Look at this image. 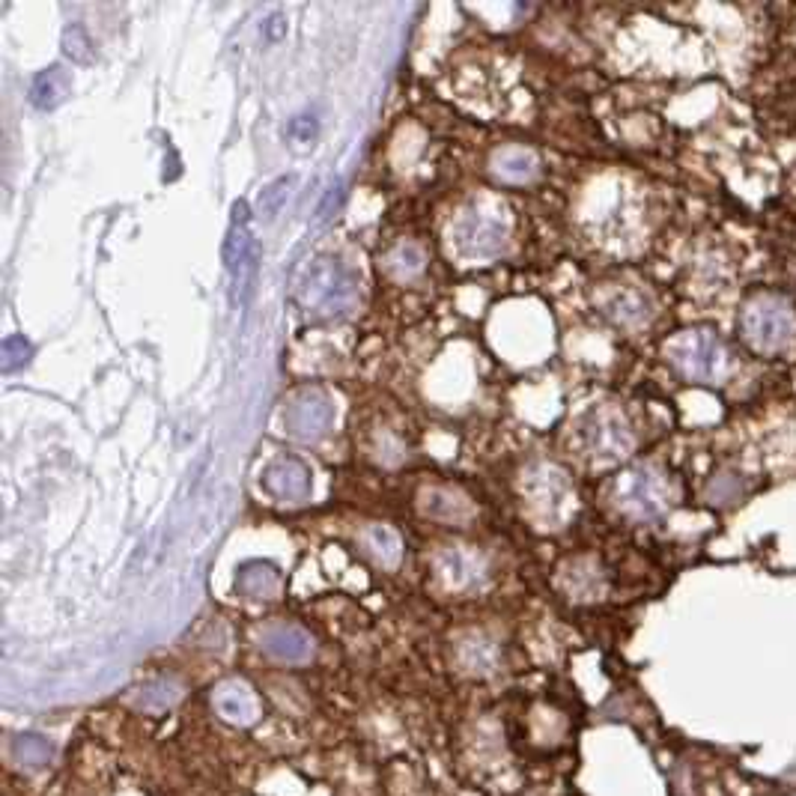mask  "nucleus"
<instances>
[{
    "label": "nucleus",
    "instance_id": "f3484780",
    "mask_svg": "<svg viewBox=\"0 0 796 796\" xmlns=\"http://www.w3.org/2000/svg\"><path fill=\"white\" fill-rule=\"evenodd\" d=\"M364 549L382 564V567H397L400 564V555H403V543L400 537L385 528V525H370L364 531Z\"/></svg>",
    "mask_w": 796,
    "mask_h": 796
},
{
    "label": "nucleus",
    "instance_id": "c85d7f7f",
    "mask_svg": "<svg viewBox=\"0 0 796 796\" xmlns=\"http://www.w3.org/2000/svg\"><path fill=\"white\" fill-rule=\"evenodd\" d=\"M248 221H251L248 203H245V200H236V203H233V224H242V227H248Z\"/></svg>",
    "mask_w": 796,
    "mask_h": 796
},
{
    "label": "nucleus",
    "instance_id": "4be33fe9",
    "mask_svg": "<svg viewBox=\"0 0 796 796\" xmlns=\"http://www.w3.org/2000/svg\"><path fill=\"white\" fill-rule=\"evenodd\" d=\"M463 662L472 668V671H486L495 665V644L483 641V638H472L463 644Z\"/></svg>",
    "mask_w": 796,
    "mask_h": 796
},
{
    "label": "nucleus",
    "instance_id": "7ed1b4c3",
    "mask_svg": "<svg viewBox=\"0 0 796 796\" xmlns=\"http://www.w3.org/2000/svg\"><path fill=\"white\" fill-rule=\"evenodd\" d=\"M671 364L692 382H719L728 373V349L713 331H683L668 346Z\"/></svg>",
    "mask_w": 796,
    "mask_h": 796
},
{
    "label": "nucleus",
    "instance_id": "a211bd4d",
    "mask_svg": "<svg viewBox=\"0 0 796 796\" xmlns=\"http://www.w3.org/2000/svg\"><path fill=\"white\" fill-rule=\"evenodd\" d=\"M492 167L507 182H528L537 173V159L531 153H525V150H501L492 159Z\"/></svg>",
    "mask_w": 796,
    "mask_h": 796
},
{
    "label": "nucleus",
    "instance_id": "f257e3e1",
    "mask_svg": "<svg viewBox=\"0 0 796 796\" xmlns=\"http://www.w3.org/2000/svg\"><path fill=\"white\" fill-rule=\"evenodd\" d=\"M299 302L317 319H343L358 302V278L334 257L314 260L299 284Z\"/></svg>",
    "mask_w": 796,
    "mask_h": 796
},
{
    "label": "nucleus",
    "instance_id": "aec40b11",
    "mask_svg": "<svg viewBox=\"0 0 796 796\" xmlns=\"http://www.w3.org/2000/svg\"><path fill=\"white\" fill-rule=\"evenodd\" d=\"M293 182H296V176H278L275 182H269L263 191H260V200H257V209H260V215L266 218V221H272L281 209H284V203H287V197H290V188H293Z\"/></svg>",
    "mask_w": 796,
    "mask_h": 796
},
{
    "label": "nucleus",
    "instance_id": "0eeeda50",
    "mask_svg": "<svg viewBox=\"0 0 796 796\" xmlns=\"http://www.w3.org/2000/svg\"><path fill=\"white\" fill-rule=\"evenodd\" d=\"M582 439L594 457L603 460H621L633 451V433L627 421L615 412H591L582 424Z\"/></svg>",
    "mask_w": 796,
    "mask_h": 796
},
{
    "label": "nucleus",
    "instance_id": "dca6fc26",
    "mask_svg": "<svg viewBox=\"0 0 796 796\" xmlns=\"http://www.w3.org/2000/svg\"><path fill=\"white\" fill-rule=\"evenodd\" d=\"M9 755L21 767H45L54 758V743L42 734H15L9 740Z\"/></svg>",
    "mask_w": 796,
    "mask_h": 796
},
{
    "label": "nucleus",
    "instance_id": "393cba45",
    "mask_svg": "<svg viewBox=\"0 0 796 796\" xmlns=\"http://www.w3.org/2000/svg\"><path fill=\"white\" fill-rule=\"evenodd\" d=\"M287 135H290L293 141H299V144H311V141H317L319 123L314 117H296V120L287 126Z\"/></svg>",
    "mask_w": 796,
    "mask_h": 796
},
{
    "label": "nucleus",
    "instance_id": "39448f33",
    "mask_svg": "<svg viewBox=\"0 0 796 796\" xmlns=\"http://www.w3.org/2000/svg\"><path fill=\"white\" fill-rule=\"evenodd\" d=\"M618 501L636 519H656L668 504V486L650 466H636L618 480Z\"/></svg>",
    "mask_w": 796,
    "mask_h": 796
},
{
    "label": "nucleus",
    "instance_id": "6e6552de",
    "mask_svg": "<svg viewBox=\"0 0 796 796\" xmlns=\"http://www.w3.org/2000/svg\"><path fill=\"white\" fill-rule=\"evenodd\" d=\"M260 486L278 501L302 504L314 492V475H311V469L305 463H299L293 457H284V460H275V463H269L263 469Z\"/></svg>",
    "mask_w": 796,
    "mask_h": 796
},
{
    "label": "nucleus",
    "instance_id": "4468645a",
    "mask_svg": "<svg viewBox=\"0 0 796 796\" xmlns=\"http://www.w3.org/2000/svg\"><path fill=\"white\" fill-rule=\"evenodd\" d=\"M224 266H227V272L236 278V281H242V275H251L254 272V260H257V245H254V239H251V233H248V227H242V224H233L230 227V233H227V239H224Z\"/></svg>",
    "mask_w": 796,
    "mask_h": 796
},
{
    "label": "nucleus",
    "instance_id": "2eb2a0df",
    "mask_svg": "<svg viewBox=\"0 0 796 796\" xmlns=\"http://www.w3.org/2000/svg\"><path fill=\"white\" fill-rule=\"evenodd\" d=\"M179 698H182V686H179V680H173V677H159V680L144 683V686L135 692V707L144 710V713H164V710L176 707Z\"/></svg>",
    "mask_w": 796,
    "mask_h": 796
},
{
    "label": "nucleus",
    "instance_id": "20e7f679",
    "mask_svg": "<svg viewBox=\"0 0 796 796\" xmlns=\"http://www.w3.org/2000/svg\"><path fill=\"white\" fill-rule=\"evenodd\" d=\"M454 245L463 257L492 260L507 248V224L486 212H469L454 224Z\"/></svg>",
    "mask_w": 796,
    "mask_h": 796
},
{
    "label": "nucleus",
    "instance_id": "9b49d317",
    "mask_svg": "<svg viewBox=\"0 0 796 796\" xmlns=\"http://www.w3.org/2000/svg\"><path fill=\"white\" fill-rule=\"evenodd\" d=\"M436 573L451 588H469L483 579V558L469 549H442L436 555Z\"/></svg>",
    "mask_w": 796,
    "mask_h": 796
},
{
    "label": "nucleus",
    "instance_id": "ddd939ff",
    "mask_svg": "<svg viewBox=\"0 0 796 796\" xmlns=\"http://www.w3.org/2000/svg\"><path fill=\"white\" fill-rule=\"evenodd\" d=\"M72 93V75L63 69V66H51V69H42L33 84H30V102L33 108L39 111H54L60 108Z\"/></svg>",
    "mask_w": 796,
    "mask_h": 796
},
{
    "label": "nucleus",
    "instance_id": "412c9836",
    "mask_svg": "<svg viewBox=\"0 0 796 796\" xmlns=\"http://www.w3.org/2000/svg\"><path fill=\"white\" fill-rule=\"evenodd\" d=\"M0 352H3V361H0L3 373H15V370H21V367L30 364V358H33V343H30L24 334H6Z\"/></svg>",
    "mask_w": 796,
    "mask_h": 796
},
{
    "label": "nucleus",
    "instance_id": "bb28decb",
    "mask_svg": "<svg viewBox=\"0 0 796 796\" xmlns=\"http://www.w3.org/2000/svg\"><path fill=\"white\" fill-rule=\"evenodd\" d=\"M340 203H343V182H331V188L325 191L322 203L317 206V218H319V221L331 218V215H334V212L340 209Z\"/></svg>",
    "mask_w": 796,
    "mask_h": 796
},
{
    "label": "nucleus",
    "instance_id": "a878e982",
    "mask_svg": "<svg viewBox=\"0 0 796 796\" xmlns=\"http://www.w3.org/2000/svg\"><path fill=\"white\" fill-rule=\"evenodd\" d=\"M430 498H433V501L427 504V510H430V513H436L439 507H445V519L466 516V507H463V501H460V498H454V495H445V492H433Z\"/></svg>",
    "mask_w": 796,
    "mask_h": 796
},
{
    "label": "nucleus",
    "instance_id": "f8f14e48",
    "mask_svg": "<svg viewBox=\"0 0 796 796\" xmlns=\"http://www.w3.org/2000/svg\"><path fill=\"white\" fill-rule=\"evenodd\" d=\"M278 588H281V573H278L275 564L260 561V558L239 564V570H236V591L242 597H248V600H269V597L278 594Z\"/></svg>",
    "mask_w": 796,
    "mask_h": 796
},
{
    "label": "nucleus",
    "instance_id": "1a4fd4ad",
    "mask_svg": "<svg viewBox=\"0 0 796 796\" xmlns=\"http://www.w3.org/2000/svg\"><path fill=\"white\" fill-rule=\"evenodd\" d=\"M212 707L218 710L221 719H227L230 725H239V728H248L260 719V701L251 692V686L242 680L218 683L212 692Z\"/></svg>",
    "mask_w": 796,
    "mask_h": 796
},
{
    "label": "nucleus",
    "instance_id": "b1692460",
    "mask_svg": "<svg viewBox=\"0 0 796 796\" xmlns=\"http://www.w3.org/2000/svg\"><path fill=\"white\" fill-rule=\"evenodd\" d=\"M388 266H391V272H397V275H415V272L424 269V254H421L415 245H400V248L388 257Z\"/></svg>",
    "mask_w": 796,
    "mask_h": 796
},
{
    "label": "nucleus",
    "instance_id": "423d86ee",
    "mask_svg": "<svg viewBox=\"0 0 796 796\" xmlns=\"http://www.w3.org/2000/svg\"><path fill=\"white\" fill-rule=\"evenodd\" d=\"M334 424V400L322 391H302L284 409V427L296 439H319Z\"/></svg>",
    "mask_w": 796,
    "mask_h": 796
},
{
    "label": "nucleus",
    "instance_id": "f03ea898",
    "mask_svg": "<svg viewBox=\"0 0 796 796\" xmlns=\"http://www.w3.org/2000/svg\"><path fill=\"white\" fill-rule=\"evenodd\" d=\"M740 328L758 352H779L796 334L794 305L782 296H755L743 308Z\"/></svg>",
    "mask_w": 796,
    "mask_h": 796
},
{
    "label": "nucleus",
    "instance_id": "cd10ccee",
    "mask_svg": "<svg viewBox=\"0 0 796 796\" xmlns=\"http://www.w3.org/2000/svg\"><path fill=\"white\" fill-rule=\"evenodd\" d=\"M263 30H266V36H269V39H281V36L287 33L284 15H278V12H275V15H269V18H266V27H263Z\"/></svg>",
    "mask_w": 796,
    "mask_h": 796
},
{
    "label": "nucleus",
    "instance_id": "5701e85b",
    "mask_svg": "<svg viewBox=\"0 0 796 796\" xmlns=\"http://www.w3.org/2000/svg\"><path fill=\"white\" fill-rule=\"evenodd\" d=\"M609 314L618 319V322H641L647 317V302L636 296V293H624L618 296L612 305H609Z\"/></svg>",
    "mask_w": 796,
    "mask_h": 796
},
{
    "label": "nucleus",
    "instance_id": "9d476101",
    "mask_svg": "<svg viewBox=\"0 0 796 796\" xmlns=\"http://www.w3.org/2000/svg\"><path fill=\"white\" fill-rule=\"evenodd\" d=\"M260 647L278 662H308L314 656V638L293 624H269L260 633Z\"/></svg>",
    "mask_w": 796,
    "mask_h": 796
},
{
    "label": "nucleus",
    "instance_id": "6ab92c4d",
    "mask_svg": "<svg viewBox=\"0 0 796 796\" xmlns=\"http://www.w3.org/2000/svg\"><path fill=\"white\" fill-rule=\"evenodd\" d=\"M63 51H66V57H69L72 63H78V66H90V63L96 60V48H93V42H90V33H87L81 24H69V27L63 30Z\"/></svg>",
    "mask_w": 796,
    "mask_h": 796
}]
</instances>
